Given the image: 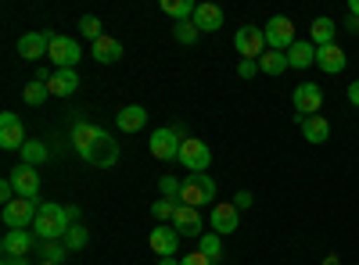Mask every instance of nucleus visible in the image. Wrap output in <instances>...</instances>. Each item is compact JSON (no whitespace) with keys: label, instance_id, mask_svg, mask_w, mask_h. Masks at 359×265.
<instances>
[{"label":"nucleus","instance_id":"f257e3e1","mask_svg":"<svg viewBox=\"0 0 359 265\" xmlns=\"http://www.w3.org/2000/svg\"><path fill=\"white\" fill-rule=\"evenodd\" d=\"M69 215H65V204H57V201H40V212H36V237L47 244V241H62L65 233H69Z\"/></svg>","mask_w":359,"mask_h":265},{"label":"nucleus","instance_id":"f03ea898","mask_svg":"<svg viewBox=\"0 0 359 265\" xmlns=\"http://www.w3.org/2000/svg\"><path fill=\"white\" fill-rule=\"evenodd\" d=\"M208 201H216V180L208 172H191L184 180V190H180V204L198 208V204H208Z\"/></svg>","mask_w":359,"mask_h":265},{"label":"nucleus","instance_id":"7ed1b4c3","mask_svg":"<svg viewBox=\"0 0 359 265\" xmlns=\"http://www.w3.org/2000/svg\"><path fill=\"white\" fill-rule=\"evenodd\" d=\"M262 36H266V50H291V43L298 40L294 36V22L287 15H273L266 25H262Z\"/></svg>","mask_w":359,"mask_h":265},{"label":"nucleus","instance_id":"20e7f679","mask_svg":"<svg viewBox=\"0 0 359 265\" xmlns=\"http://www.w3.org/2000/svg\"><path fill=\"white\" fill-rule=\"evenodd\" d=\"M36 212H40V201H33V197H15L11 204H4L0 219H4L8 229H29V226L36 222Z\"/></svg>","mask_w":359,"mask_h":265},{"label":"nucleus","instance_id":"39448f33","mask_svg":"<svg viewBox=\"0 0 359 265\" xmlns=\"http://www.w3.org/2000/svg\"><path fill=\"white\" fill-rule=\"evenodd\" d=\"M291 104L298 111V122H306V119H313V115L323 108V90L316 83H298L294 94H291Z\"/></svg>","mask_w":359,"mask_h":265},{"label":"nucleus","instance_id":"423d86ee","mask_svg":"<svg viewBox=\"0 0 359 265\" xmlns=\"http://www.w3.org/2000/svg\"><path fill=\"white\" fill-rule=\"evenodd\" d=\"M180 165H184L187 172H205L208 165H212V151H208V143H201L198 136H187L184 143H180Z\"/></svg>","mask_w":359,"mask_h":265},{"label":"nucleus","instance_id":"0eeeda50","mask_svg":"<svg viewBox=\"0 0 359 265\" xmlns=\"http://www.w3.org/2000/svg\"><path fill=\"white\" fill-rule=\"evenodd\" d=\"M79 158H83L86 165H94V169H111V165L118 162V143H115L108 133H101V136L90 143Z\"/></svg>","mask_w":359,"mask_h":265},{"label":"nucleus","instance_id":"6e6552de","mask_svg":"<svg viewBox=\"0 0 359 265\" xmlns=\"http://www.w3.org/2000/svg\"><path fill=\"white\" fill-rule=\"evenodd\" d=\"M233 50L245 57V62H259V57L266 54V36H262V29L259 25H245V29H237V36H233Z\"/></svg>","mask_w":359,"mask_h":265},{"label":"nucleus","instance_id":"1a4fd4ad","mask_svg":"<svg viewBox=\"0 0 359 265\" xmlns=\"http://www.w3.org/2000/svg\"><path fill=\"white\" fill-rule=\"evenodd\" d=\"M180 143H184V136L176 133V126H162L151 133V155L158 162H176L180 158Z\"/></svg>","mask_w":359,"mask_h":265},{"label":"nucleus","instance_id":"9d476101","mask_svg":"<svg viewBox=\"0 0 359 265\" xmlns=\"http://www.w3.org/2000/svg\"><path fill=\"white\" fill-rule=\"evenodd\" d=\"M47 57H50L57 69H76L79 57H83L79 40H72V36H50V54Z\"/></svg>","mask_w":359,"mask_h":265},{"label":"nucleus","instance_id":"9b49d317","mask_svg":"<svg viewBox=\"0 0 359 265\" xmlns=\"http://www.w3.org/2000/svg\"><path fill=\"white\" fill-rule=\"evenodd\" d=\"M25 143H29V136H25V129L18 122V115L4 111L0 115V147H4V151H22Z\"/></svg>","mask_w":359,"mask_h":265},{"label":"nucleus","instance_id":"f8f14e48","mask_svg":"<svg viewBox=\"0 0 359 265\" xmlns=\"http://www.w3.org/2000/svg\"><path fill=\"white\" fill-rule=\"evenodd\" d=\"M147 244H151V251H155L158 258H172L176 248H180V233H176L169 222H158V226L151 229V237H147Z\"/></svg>","mask_w":359,"mask_h":265},{"label":"nucleus","instance_id":"ddd939ff","mask_svg":"<svg viewBox=\"0 0 359 265\" xmlns=\"http://www.w3.org/2000/svg\"><path fill=\"white\" fill-rule=\"evenodd\" d=\"M11 183H15V194L18 197H40V172L33 165H18L11 169Z\"/></svg>","mask_w":359,"mask_h":265},{"label":"nucleus","instance_id":"4468645a","mask_svg":"<svg viewBox=\"0 0 359 265\" xmlns=\"http://www.w3.org/2000/svg\"><path fill=\"white\" fill-rule=\"evenodd\" d=\"M180 237H201V215H198V208H191V204H180L176 208V215H172V222H169Z\"/></svg>","mask_w":359,"mask_h":265},{"label":"nucleus","instance_id":"2eb2a0df","mask_svg":"<svg viewBox=\"0 0 359 265\" xmlns=\"http://www.w3.org/2000/svg\"><path fill=\"white\" fill-rule=\"evenodd\" d=\"M18 54L25 57V62H40V57H47L50 54V33H22Z\"/></svg>","mask_w":359,"mask_h":265},{"label":"nucleus","instance_id":"dca6fc26","mask_svg":"<svg viewBox=\"0 0 359 265\" xmlns=\"http://www.w3.org/2000/svg\"><path fill=\"white\" fill-rule=\"evenodd\" d=\"M29 248H33V233L29 229H8L4 241H0V255L4 258H25Z\"/></svg>","mask_w":359,"mask_h":265},{"label":"nucleus","instance_id":"f3484780","mask_svg":"<svg viewBox=\"0 0 359 265\" xmlns=\"http://www.w3.org/2000/svg\"><path fill=\"white\" fill-rule=\"evenodd\" d=\"M316 65H320V72H327V76H338V72H345L348 57H345V50H341L338 43H331V47H316Z\"/></svg>","mask_w":359,"mask_h":265},{"label":"nucleus","instance_id":"a211bd4d","mask_svg":"<svg viewBox=\"0 0 359 265\" xmlns=\"http://www.w3.org/2000/svg\"><path fill=\"white\" fill-rule=\"evenodd\" d=\"M237 222H241V212L233 208V201H223V204H216V208H212V233H219V237L233 233Z\"/></svg>","mask_w":359,"mask_h":265},{"label":"nucleus","instance_id":"6ab92c4d","mask_svg":"<svg viewBox=\"0 0 359 265\" xmlns=\"http://www.w3.org/2000/svg\"><path fill=\"white\" fill-rule=\"evenodd\" d=\"M47 86H50V97H72L79 90V72L76 69H57Z\"/></svg>","mask_w":359,"mask_h":265},{"label":"nucleus","instance_id":"aec40b11","mask_svg":"<svg viewBox=\"0 0 359 265\" xmlns=\"http://www.w3.org/2000/svg\"><path fill=\"white\" fill-rule=\"evenodd\" d=\"M115 126L123 129V133H137V129L147 126V111H144L140 104H126L123 111L115 115Z\"/></svg>","mask_w":359,"mask_h":265},{"label":"nucleus","instance_id":"412c9836","mask_svg":"<svg viewBox=\"0 0 359 265\" xmlns=\"http://www.w3.org/2000/svg\"><path fill=\"white\" fill-rule=\"evenodd\" d=\"M194 25L201 29V33H216V29H223V8H216V4H198Z\"/></svg>","mask_w":359,"mask_h":265},{"label":"nucleus","instance_id":"4be33fe9","mask_svg":"<svg viewBox=\"0 0 359 265\" xmlns=\"http://www.w3.org/2000/svg\"><path fill=\"white\" fill-rule=\"evenodd\" d=\"M287 65H291V69H309V65H316V47H313L309 40H294L291 50H287Z\"/></svg>","mask_w":359,"mask_h":265},{"label":"nucleus","instance_id":"5701e85b","mask_svg":"<svg viewBox=\"0 0 359 265\" xmlns=\"http://www.w3.org/2000/svg\"><path fill=\"white\" fill-rule=\"evenodd\" d=\"M101 133H104L101 126H94V122H83V119H79V122L72 126V147H76V151L83 155V151H86V147H90V143H94V140H97Z\"/></svg>","mask_w":359,"mask_h":265},{"label":"nucleus","instance_id":"b1692460","mask_svg":"<svg viewBox=\"0 0 359 265\" xmlns=\"http://www.w3.org/2000/svg\"><path fill=\"white\" fill-rule=\"evenodd\" d=\"M334 29H338V25L327 18V15L316 18L313 29H309V43H313V47H331V43H334Z\"/></svg>","mask_w":359,"mask_h":265},{"label":"nucleus","instance_id":"393cba45","mask_svg":"<svg viewBox=\"0 0 359 265\" xmlns=\"http://www.w3.org/2000/svg\"><path fill=\"white\" fill-rule=\"evenodd\" d=\"M94 57L101 65H115L118 57H123V43H118L115 36H101L97 43H94Z\"/></svg>","mask_w":359,"mask_h":265},{"label":"nucleus","instance_id":"a878e982","mask_svg":"<svg viewBox=\"0 0 359 265\" xmlns=\"http://www.w3.org/2000/svg\"><path fill=\"white\" fill-rule=\"evenodd\" d=\"M302 136L309 143H327V136H331V122H327L323 115H313V119L302 122Z\"/></svg>","mask_w":359,"mask_h":265},{"label":"nucleus","instance_id":"bb28decb","mask_svg":"<svg viewBox=\"0 0 359 265\" xmlns=\"http://www.w3.org/2000/svg\"><path fill=\"white\" fill-rule=\"evenodd\" d=\"M291 65H287V54L284 50H266L262 57H259V72H266V76H284Z\"/></svg>","mask_w":359,"mask_h":265},{"label":"nucleus","instance_id":"cd10ccee","mask_svg":"<svg viewBox=\"0 0 359 265\" xmlns=\"http://www.w3.org/2000/svg\"><path fill=\"white\" fill-rule=\"evenodd\" d=\"M198 251L212 265L223 262V237H219V233H201V237H198Z\"/></svg>","mask_w":359,"mask_h":265},{"label":"nucleus","instance_id":"c85d7f7f","mask_svg":"<svg viewBox=\"0 0 359 265\" xmlns=\"http://www.w3.org/2000/svg\"><path fill=\"white\" fill-rule=\"evenodd\" d=\"M162 11L169 18H176V22H187V18H194L198 4H194V0H162Z\"/></svg>","mask_w":359,"mask_h":265},{"label":"nucleus","instance_id":"c756f323","mask_svg":"<svg viewBox=\"0 0 359 265\" xmlns=\"http://www.w3.org/2000/svg\"><path fill=\"white\" fill-rule=\"evenodd\" d=\"M22 97H25V104H29V108H40V104L50 97V86H47V83H40V79H33V83H25Z\"/></svg>","mask_w":359,"mask_h":265},{"label":"nucleus","instance_id":"7c9ffc66","mask_svg":"<svg viewBox=\"0 0 359 265\" xmlns=\"http://www.w3.org/2000/svg\"><path fill=\"white\" fill-rule=\"evenodd\" d=\"M47 155H50V151H47V143L29 140V143L22 147V165H33V169H36V165H43V162H47Z\"/></svg>","mask_w":359,"mask_h":265},{"label":"nucleus","instance_id":"2f4dec72","mask_svg":"<svg viewBox=\"0 0 359 265\" xmlns=\"http://www.w3.org/2000/svg\"><path fill=\"white\" fill-rule=\"evenodd\" d=\"M86 241H90V233L83 229V222H72V226H69V233L62 237V244H65L69 251H83V248H86Z\"/></svg>","mask_w":359,"mask_h":265},{"label":"nucleus","instance_id":"473e14b6","mask_svg":"<svg viewBox=\"0 0 359 265\" xmlns=\"http://www.w3.org/2000/svg\"><path fill=\"white\" fill-rule=\"evenodd\" d=\"M172 36H176L180 43H194V40L201 36V29L194 25V18H187V22H176V25H172Z\"/></svg>","mask_w":359,"mask_h":265},{"label":"nucleus","instance_id":"72a5a7b5","mask_svg":"<svg viewBox=\"0 0 359 265\" xmlns=\"http://www.w3.org/2000/svg\"><path fill=\"white\" fill-rule=\"evenodd\" d=\"M176 208H180V201H169V197H162V201H155V204H151V215H155L158 222H172Z\"/></svg>","mask_w":359,"mask_h":265},{"label":"nucleus","instance_id":"f704fd0d","mask_svg":"<svg viewBox=\"0 0 359 265\" xmlns=\"http://www.w3.org/2000/svg\"><path fill=\"white\" fill-rule=\"evenodd\" d=\"M79 36H86V40L97 43V40L104 36V33H101V22H97L94 15H83V18H79Z\"/></svg>","mask_w":359,"mask_h":265},{"label":"nucleus","instance_id":"c9c22d12","mask_svg":"<svg viewBox=\"0 0 359 265\" xmlns=\"http://www.w3.org/2000/svg\"><path fill=\"white\" fill-rule=\"evenodd\" d=\"M65 255H69V248H65L62 241H47V244H43V262L62 265V262H65Z\"/></svg>","mask_w":359,"mask_h":265},{"label":"nucleus","instance_id":"e433bc0d","mask_svg":"<svg viewBox=\"0 0 359 265\" xmlns=\"http://www.w3.org/2000/svg\"><path fill=\"white\" fill-rule=\"evenodd\" d=\"M158 190H162V197L180 201V190H184V183H180L176 176H162V180H158Z\"/></svg>","mask_w":359,"mask_h":265},{"label":"nucleus","instance_id":"4c0bfd02","mask_svg":"<svg viewBox=\"0 0 359 265\" xmlns=\"http://www.w3.org/2000/svg\"><path fill=\"white\" fill-rule=\"evenodd\" d=\"M252 204H255L252 190H237V194H233V208H237V212H245V208H252Z\"/></svg>","mask_w":359,"mask_h":265},{"label":"nucleus","instance_id":"58836bf2","mask_svg":"<svg viewBox=\"0 0 359 265\" xmlns=\"http://www.w3.org/2000/svg\"><path fill=\"white\" fill-rule=\"evenodd\" d=\"M259 72V62H245V57H241V65H237V76H241V79H252Z\"/></svg>","mask_w":359,"mask_h":265},{"label":"nucleus","instance_id":"ea45409f","mask_svg":"<svg viewBox=\"0 0 359 265\" xmlns=\"http://www.w3.org/2000/svg\"><path fill=\"white\" fill-rule=\"evenodd\" d=\"M180 265H212V262H208L201 251H194V255H187V258H180Z\"/></svg>","mask_w":359,"mask_h":265},{"label":"nucleus","instance_id":"a19ab883","mask_svg":"<svg viewBox=\"0 0 359 265\" xmlns=\"http://www.w3.org/2000/svg\"><path fill=\"white\" fill-rule=\"evenodd\" d=\"M348 104H352V108H359V79H355V83H348Z\"/></svg>","mask_w":359,"mask_h":265},{"label":"nucleus","instance_id":"79ce46f5","mask_svg":"<svg viewBox=\"0 0 359 265\" xmlns=\"http://www.w3.org/2000/svg\"><path fill=\"white\" fill-rule=\"evenodd\" d=\"M65 215H69V222H79V219H83L79 204H65Z\"/></svg>","mask_w":359,"mask_h":265},{"label":"nucleus","instance_id":"37998d69","mask_svg":"<svg viewBox=\"0 0 359 265\" xmlns=\"http://www.w3.org/2000/svg\"><path fill=\"white\" fill-rule=\"evenodd\" d=\"M36 79H40V83H50V79H54V72H50L47 65H40V69H36Z\"/></svg>","mask_w":359,"mask_h":265},{"label":"nucleus","instance_id":"c03bdc74","mask_svg":"<svg viewBox=\"0 0 359 265\" xmlns=\"http://www.w3.org/2000/svg\"><path fill=\"white\" fill-rule=\"evenodd\" d=\"M345 29H348V33H355V36H359V18H355V15H348V18H345Z\"/></svg>","mask_w":359,"mask_h":265},{"label":"nucleus","instance_id":"a18cd8bd","mask_svg":"<svg viewBox=\"0 0 359 265\" xmlns=\"http://www.w3.org/2000/svg\"><path fill=\"white\" fill-rule=\"evenodd\" d=\"M0 265H29V258H0Z\"/></svg>","mask_w":359,"mask_h":265},{"label":"nucleus","instance_id":"49530a36","mask_svg":"<svg viewBox=\"0 0 359 265\" xmlns=\"http://www.w3.org/2000/svg\"><path fill=\"white\" fill-rule=\"evenodd\" d=\"M348 15H355V18H359V0H348Z\"/></svg>","mask_w":359,"mask_h":265},{"label":"nucleus","instance_id":"de8ad7c7","mask_svg":"<svg viewBox=\"0 0 359 265\" xmlns=\"http://www.w3.org/2000/svg\"><path fill=\"white\" fill-rule=\"evenodd\" d=\"M338 262H341L338 255H327V258H323V265H338Z\"/></svg>","mask_w":359,"mask_h":265},{"label":"nucleus","instance_id":"09e8293b","mask_svg":"<svg viewBox=\"0 0 359 265\" xmlns=\"http://www.w3.org/2000/svg\"><path fill=\"white\" fill-rule=\"evenodd\" d=\"M158 265H180L176 258H158Z\"/></svg>","mask_w":359,"mask_h":265},{"label":"nucleus","instance_id":"8fccbe9b","mask_svg":"<svg viewBox=\"0 0 359 265\" xmlns=\"http://www.w3.org/2000/svg\"><path fill=\"white\" fill-rule=\"evenodd\" d=\"M40 265H54V262H40Z\"/></svg>","mask_w":359,"mask_h":265}]
</instances>
